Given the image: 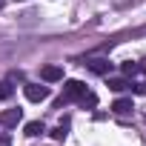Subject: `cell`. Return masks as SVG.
Segmentation results:
<instances>
[{"instance_id": "obj_16", "label": "cell", "mask_w": 146, "mask_h": 146, "mask_svg": "<svg viewBox=\"0 0 146 146\" xmlns=\"http://www.w3.org/2000/svg\"><path fill=\"white\" fill-rule=\"evenodd\" d=\"M0 9H3V0H0Z\"/></svg>"}, {"instance_id": "obj_5", "label": "cell", "mask_w": 146, "mask_h": 146, "mask_svg": "<svg viewBox=\"0 0 146 146\" xmlns=\"http://www.w3.org/2000/svg\"><path fill=\"white\" fill-rule=\"evenodd\" d=\"M23 120V109H6L0 115V126H17Z\"/></svg>"}, {"instance_id": "obj_4", "label": "cell", "mask_w": 146, "mask_h": 146, "mask_svg": "<svg viewBox=\"0 0 146 146\" xmlns=\"http://www.w3.org/2000/svg\"><path fill=\"white\" fill-rule=\"evenodd\" d=\"M40 78H43L46 83L63 80V66H43V69H40Z\"/></svg>"}, {"instance_id": "obj_9", "label": "cell", "mask_w": 146, "mask_h": 146, "mask_svg": "<svg viewBox=\"0 0 146 146\" xmlns=\"http://www.w3.org/2000/svg\"><path fill=\"white\" fill-rule=\"evenodd\" d=\"M109 89L112 92H123V89H129V83L123 78H109Z\"/></svg>"}, {"instance_id": "obj_11", "label": "cell", "mask_w": 146, "mask_h": 146, "mask_svg": "<svg viewBox=\"0 0 146 146\" xmlns=\"http://www.w3.org/2000/svg\"><path fill=\"white\" fill-rule=\"evenodd\" d=\"M120 72H123L126 78H132V75H137V63H135V60H126V63L120 66Z\"/></svg>"}, {"instance_id": "obj_3", "label": "cell", "mask_w": 146, "mask_h": 146, "mask_svg": "<svg viewBox=\"0 0 146 146\" xmlns=\"http://www.w3.org/2000/svg\"><path fill=\"white\" fill-rule=\"evenodd\" d=\"M23 92H26V98H29L32 103H40V100L49 98V86H40V83H26Z\"/></svg>"}, {"instance_id": "obj_10", "label": "cell", "mask_w": 146, "mask_h": 146, "mask_svg": "<svg viewBox=\"0 0 146 146\" xmlns=\"http://www.w3.org/2000/svg\"><path fill=\"white\" fill-rule=\"evenodd\" d=\"M15 95V89H12V83L9 80H0V100H9Z\"/></svg>"}, {"instance_id": "obj_6", "label": "cell", "mask_w": 146, "mask_h": 146, "mask_svg": "<svg viewBox=\"0 0 146 146\" xmlns=\"http://www.w3.org/2000/svg\"><path fill=\"white\" fill-rule=\"evenodd\" d=\"M132 109H135L132 98H117V100L112 103V112H115V115H129Z\"/></svg>"}, {"instance_id": "obj_8", "label": "cell", "mask_w": 146, "mask_h": 146, "mask_svg": "<svg viewBox=\"0 0 146 146\" xmlns=\"http://www.w3.org/2000/svg\"><path fill=\"white\" fill-rule=\"evenodd\" d=\"M66 135H69V120H63V123H57L52 129V137L54 140H66Z\"/></svg>"}, {"instance_id": "obj_12", "label": "cell", "mask_w": 146, "mask_h": 146, "mask_svg": "<svg viewBox=\"0 0 146 146\" xmlns=\"http://www.w3.org/2000/svg\"><path fill=\"white\" fill-rule=\"evenodd\" d=\"M132 92L135 95H146V80L143 83H132Z\"/></svg>"}, {"instance_id": "obj_7", "label": "cell", "mask_w": 146, "mask_h": 146, "mask_svg": "<svg viewBox=\"0 0 146 146\" xmlns=\"http://www.w3.org/2000/svg\"><path fill=\"white\" fill-rule=\"evenodd\" d=\"M43 132H46V123H43V120H29V123H26V135H29V137H37V135H43Z\"/></svg>"}, {"instance_id": "obj_15", "label": "cell", "mask_w": 146, "mask_h": 146, "mask_svg": "<svg viewBox=\"0 0 146 146\" xmlns=\"http://www.w3.org/2000/svg\"><path fill=\"white\" fill-rule=\"evenodd\" d=\"M15 3H26V0H15Z\"/></svg>"}, {"instance_id": "obj_13", "label": "cell", "mask_w": 146, "mask_h": 146, "mask_svg": "<svg viewBox=\"0 0 146 146\" xmlns=\"http://www.w3.org/2000/svg\"><path fill=\"white\" fill-rule=\"evenodd\" d=\"M137 72H143V75H146V57H143V60H137Z\"/></svg>"}, {"instance_id": "obj_1", "label": "cell", "mask_w": 146, "mask_h": 146, "mask_svg": "<svg viewBox=\"0 0 146 146\" xmlns=\"http://www.w3.org/2000/svg\"><path fill=\"white\" fill-rule=\"evenodd\" d=\"M86 95H89V89L83 80H66L63 83V100H83Z\"/></svg>"}, {"instance_id": "obj_2", "label": "cell", "mask_w": 146, "mask_h": 146, "mask_svg": "<svg viewBox=\"0 0 146 146\" xmlns=\"http://www.w3.org/2000/svg\"><path fill=\"white\" fill-rule=\"evenodd\" d=\"M83 66H86L89 72H95V75H103V78H109V75H112V63H109L106 57H89Z\"/></svg>"}, {"instance_id": "obj_14", "label": "cell", "mask_w": 146, "mask_h": 146, "mask_svg": "<svg viewBox=\"0 0 146 146\" xmlns=\"http://www.w3.org/2000/svg\"><path fill=\"white\" fill-rule=\"evenodd\" d=\"M0 146H9V137H0Z\"/></svg>"}]
</instances>
